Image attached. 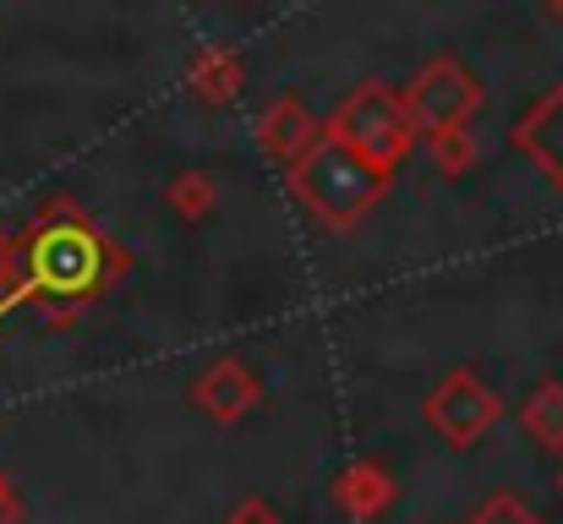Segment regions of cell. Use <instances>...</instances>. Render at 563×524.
Segmentation results:
<instances>
[{"instance_id": "cell-1", "label": "cell", "mask_w": 563, "mask_h": 524, "mask_svg": "<svg viewBox=\"0 0 563 524\" xmlns=\"http://www.w3.org/2000/svg\"><path fill=\"white\" fill-rule=\"evenodd\" d=\"M416 110H421L427 121H449L454 110H471V82H460V71L438 66V71L421 82V93H416Z\"/></svg>"}, {"instance_id": "cell-2", "label": "cell", "mask_w": 563, "mask_h": 524, "mask_svg": "<svg viewBox=\"0 0 563 524\" xmlns=\"http://www.w3.org/2000/svg\"><path fill=\"white\" fill-rule=\"evenodd\" d=\"M345 126H351L367 148H377V154H394V148H399V121H394V110H388V104H373V93L351 104Z\"/></svg>"}, {"instance_id": "cell-3", "label": "cell", "mask_w": 563, "mask_h": 524, "mask_svg": "<svg viewBox=\"0 0 563 524\" xmlns=\"http://www.w3.org/2000/svg\"><path fill=\"white\" fill-rule=\"evenodd\" d=\"M553 11H563V0H553Z\"/></svg>"}]
</instances>
